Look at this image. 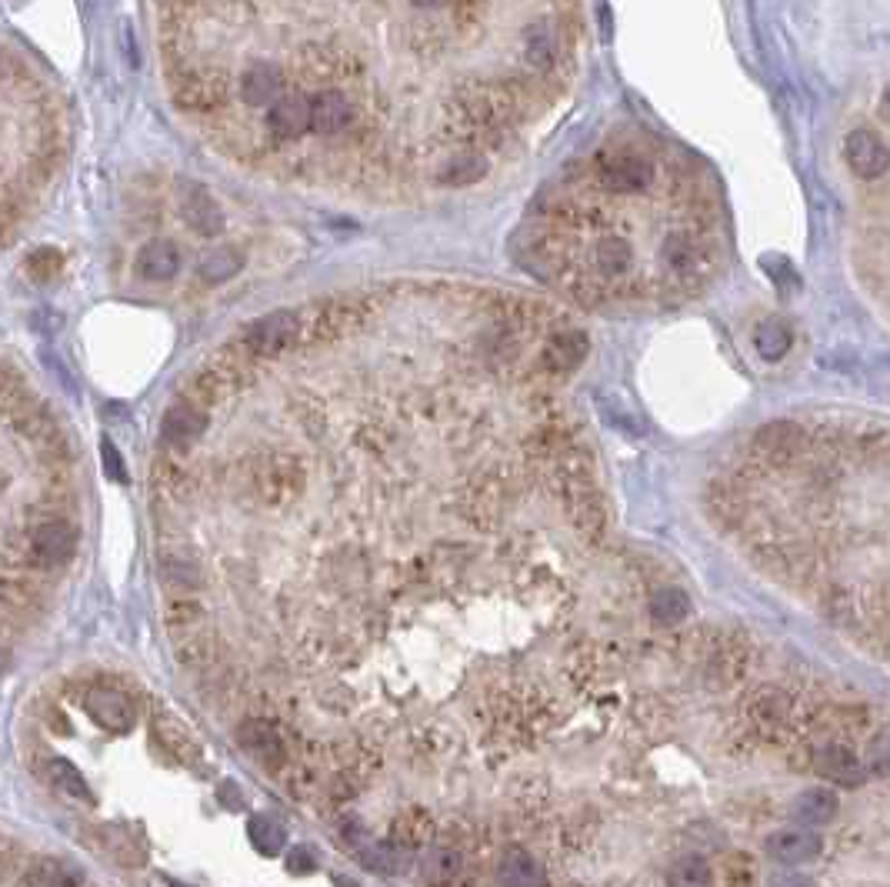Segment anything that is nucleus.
Wrapping results in <instances>:
<instances>
[{
	"label": "nucleus",
	"mask_w": 890,
	"mask_h": 887,
	"mask_svg": "<svg viewBox=\"0 0 890 887\" xmlns=\"http://www.w3.org/2000/svg\"><path fill=\"white\" fill-rule=\"evenodd\" d=\"M244 481L267 507H287L307 487V467L287 451H260L244 461Z\"/></svg>",
	"instance_id": "f257e3e1"
},
{
	"label": "nucleus",
	"mask_w": 890,
	"mask_h": 887,
	"mask_svg": "<svg viewBox=\"0 0 890 887\" xmlns=\"http://www.w3.org/2000/svg\"><path fill=\"white\" fill-rule=\"evenodd\" d=\"M374 314V301L367 294H337L327 297L310 307V314H304V337L300 341L307 344H334L340 337L357 334L360 327L370 321Z\"/></svg>",
	"instance_id": "f03ea898"
},
{
	"label": "nucleus",
	"mask_w": 890,
	"mask_h": 887,
	"mask_svg": "<svg viewBox=\"0 0 890 887\" xmlns=\"http://www.w3.org/2000/svg\"><path fill=\"white\" fill-rule=\"evenodd\" d=\"M304 337V321L294 311H274L267 317H257L254 324L244 327L240 341L257 361H274V357H284L287 351H294Z\"/></svg>",
	"instance_id": "7ed1b4c3"
},
{
	"label": "nucleus",
	"mask_w": 890,
	"mask_h": 887,
	"mask_svg": "<svg viewBox=\"0 0 890 887\" xmlns=\"http://www.w3.org/2000/svg\"><path fill=\"white\" fill-rule=\"evenodd\" d=\"M594 181L610 194H644L654 181V164L634 151H607L594 161Z\"/></svg>",
	"instance_id": "20e7f679"
},
{
	"label": "nucleus",
	"mask_w": 890,
	"mask_h": 887,
	"mask_svg": "<svg viewBox=\"0 0 890 887\" xmlns=\"http://www.w3.org/2000/svg\"><path fill=\"white\" fill-rule=\"evenodd\" d=\"M77 551V531L64 517L30 524V571H54L64 567Z\"/></svg>",
	"instance_id": "39448f33"
},
{
	"label": "nucleus",
	"mask_w": 890,
	"mask_h": 887,
	"mask_svg": "<svg viewBox=\"0 0 890 887\" xmlns=\"http://www.w3.org/2000/svg\"><path fill=\"white\" fill-rule=\"evenodd\" d=\"M660 267L674 284L680 287H694L707 277L710 271V254L704 241L690 234H670L664 247H660Z\"/></svg>",
	"instance_id": "423d86ee"
},
{
	"label": "nucleus",
	"mask_w": 890,
	"mask_h": 887,
	"mask_svg": "<svg viewBox=\"0 0 890 887\" xmlns=\"http://www.w3.org/2000/svg\"><path fill=\"white\" fill-rule=\"evenodd\" d=\"M237 744L244 751L260 761L270 771H280L290 761V744H287V731L270 717H247L244 724L237 727Z\"/></svg>",
	"instance_id": "0eeeda50"
},
{
	"label": "nucleus",
	"mask_w": 890,
	"mask_h": 887,
	"mask_svg": "<svg viewBox=\"0 0 890 887\" xmlns=\"http://www.w3.org/2000/svg\"><path fill=\"white\" fill-rule=\"evenodd\" d=\"M174 101L180 111L210 114L227 101V81L220 71H187L174 84Z\"/></svg>",
	"instance_id": "6e6552de"
},
{
	"label": "nucleus",
	"mask_w": 890,
	"mask_h": 887,
	"mask_svg": "<svg viewBox=\"0 0 890 887\" xmlns=\"http://www.w3.org/2000/svg\"><path fill=\"white\" fill-rule=\"evenodd\" d=\"M810 767L817 777H824L830 784L840 787H860L867 781V771L860 764V757L850 751L844 741H827L810 751Z\"/></svg>",
	"instance_id": "1a4fd4ad"
},
{
	"label": "nucleus",
	"mask_w": 890,
	"mask_h": 887,
	"mask_svg": "<svg viewBox=\"0 0 890 887\" xmlns=\"http://www.w3.org/2000/svg\"><path fill=\"white\" fill-rule=\"evenodd\" d=\"M844 161L857 177L877 181V177H884L890 171V147L880 141V134L867 131V127H857L844 141Z\"/></svg>",
	"instance_id": "9d476101"
},
{
	"label": "nucleus",
	"mask_w": 890,
	"mask_h": 887,
	"mask_svg": "<svg viewBox=\"0 0 890 887\" xmlns=\"http://www.w3.org/2000/svg\"><path fill=\"white\" fill-rule=\"evenodd\" d=\"M790 711H794V701H790V694H784L780 687L774 684H760L757 691H750L744 697V714L754 731L760 734H777L784 731L787 717Z\"/></svg>",
	"instance_id": "9b49d317"
},
{
	"label": "nucleus",
	"mask_w": 890,
	"mask_h": 887,
	"mask_svg": "<svg viewBox=\"0 0 890 887\" xmlns=\"http://www.w3.org/2000/svg\"><path fill=\"white\" fill-rule=\"evenodd\" d=\"M84 711L90 721L104 731H130L134 727V704L117 687H87L84 691Z\"/></svg>",
	"instance_id": "f8f14e48"
},
{
	"label": "nucleus",
	"mask_w": 890,
	"mask_h": 887,
	"mask_svg": "<svg viewBox=\"0 0 890 887\" xmlns=\"http://www.w3.org/2000/svg\"><path fill=\"white\" fill-rule=\"evenodd\" d=\"M257 357L247 351L244 347V341H227V344H220L214 354H210V361H207V367L210 371H214L220 381L227 384V391L234 394V391H244V387H250L257 381Z\"/></svg>",
	"instance_id": "ddd939ff"
},
{
	"label": "nucleus",
	"mask_w": 890,
	"mask_h": 887,
	"mask_svg": "<svg viewBox=\"0 0 890 887\" xmlns=\"http://www.w3.org/2000/svg\"><path fill=\"white\" fill-rule=\"evenodd\" d=\"M587 351H590V341L584 331H577V327H560V331L547 334L544 351H540V367L550 374H567L584 364Z\"/></svg>",
	"instance_id": "4468645a"
},
{
	"label": "nucleus",
	"mask_w": 890,
	"mask_h": 887,
	"mask_svg": "<svg viewBox=\"0 0 890 887\" xmlns=\"http://www.w3.org/2000/svg\"><path fill=\"white\" fill-rule=\"evenodd\" d=\"M350 124H354V104L347 101L344 91L327 87V91H317L310 97V131L314 134L334 137L344 134Z\"/></svg>",
	"instance_id": "2eb2a0df"
},
{
	"label": "nucleus",
	"mask_w": 890,
	"mask_h": 887,
	"mask_svg": "<svg viewBox=\"0 0 890 887\" xmlns=\"http://www.w3.org/2000/svg\"><path fill=\"white\" fill-rule=\"evenodd\" d=\"M267 127L277 141H297L310 131V97L307 94H280L267 107Z\"/></svg>",
	"instance_id": "dca6fc26"
},
{
	"label": "nucleus",
	"mask_w": 890,
	"mask_h": 887,
	"mask_svg": "<svg viewBox=\"0 0 890 887\" xmlns=\"http://www.w3.org/2000/svg\"><path fill=\"white\" fill-rule=\"evenodd\" d=\"M207 431V411L190 401H180L164 414V424H160V434H164V444L174 447V451H187L190 444L197 441L200 434Z\"/></svg>",
	"instance_id": "f3484780"
},
{
	"label": "nucleus",
	"mask_w": 890,
	"mask_h": 887,
	"mask_svg": "<svg viewBox=\"0 0 890 887\" xmlns=\"http://www.w3.org/2000/svg\"><path fill=\"white\" fill-rule=\"evenodd\" d=\"M804 437H807V431H804V427H797L794 421L764 424L754 434V454L764 457V464H784L800 451Z\"/></svg>",
	"instance_id": "a211bd4d"
},
{
	"label": "nucleus",
	"mask_w": 890,
	"mask_h": 887,
	"mask_svg": "<svg viewBox=\"0 0 890 887\" xmlns=\"http://www.w3.org/2000/svg\"><path fill=\"white\" fill-rule=\"evenodd\" d=\"M180 211H184V221L194 227L200 237H214L224 231V211H220V204L200 184H184Z\"/></svg>",
	"instance_id": "6ab92c4d"
},
{
	"label": "nucleus",
	"mask_w": 890,
	"mask_h": 887,
	"mask_svg": "<svg viewBox=\"0 0 890 887\" xmlns=\"http://www.w3.org/2000/svg\"><path fill=\"white\" fill-rule=\"evenodd\" d=\"M437 837V821L427 807H404L390 821V841L407 847V851H420Z\"/></svg>",
	"instance_id": "aec40b11"
},
{
	"label": "nucleus",
	"mask_w": 890,
	"mask_h": 887,
	"mask_svg": "<svg viewBox=\"0 0 890 887\" xmlns=\"http://www.w3.org/2000/svg\"><path fill=\"white\" fill-rule=\"evenodd\" d=\"M150 484H154L157 497H164L170 504H180L197 494V474L174 457H157L154 471H150Z\"/></svg>",
	"instance_id": "412c9836"
},
{
	"label": "nucleus",
	"mask_w": 890,
	"mask_h": 887,
	"mask_svg": "<svg viewBox=\"0 0 890 887\" xmlns=\"http://www.w3.org/2000/svg\"><path fill=\"white\" fill-rule=\"evenodd\" d=\"M284 94V74L274 64L257 61L240 74V97L247 107H270Z\"/></svg>",
	"instance_id": "4be33fe9"
},
{
	"label": "nucleus",
	"mask_w": 890,
	"mask_h": 887,
	"mask_svg": "<svg viewBox=\"0 0 890 887\" xmlns=\"http://www.w3.org/2000/svg\"><path fill=\"white\" fill-rule=\"evenodd\" d=\"M154 734H157V741L164 744V751L174 754L177 761L200 764V744L190 737L184 721L174 717L170 711H164V707H154Z\"/></svg>",
	"instance_id": "5701e85b"
},
{
	"label": "nucleus",
	"mask_w": 890,
	"mask_h": 887,
	"mask_svg": "<svg viewBox=\"0 0 890 887\" xmlns=\"http://www.w3.org/2000/svg\"><path fill=\"white\" fill-rule=\"evenodd\" d=\"M867 724H870V714H867V707H860V704H824L814 717V727H820V731H827V734H837V737L864 734Z\"/></svg>",
	"instance_id": "b1692460"
},
{
	"label": "nucleus",
	"mask_w": 890,
	"mask_h": 887,
	"mask_svg": "<svg viewBox=\"0 0 890 887\" xmlns=\"http://www.w3.org/2000/svg\"><path fill=\"white\" fill-rule=\"evenodd\" d=\"M820 837L810 831H774L767 837V854L777 864H804L810 857H817Z\"/></svg>",
	"instance_id": "393cba45"
},
{
	"label": "nucleus",
	"mask_w": 890,
	"mask_h": 887,
	"mask_svg": "<svg viewBox=\"0 0 890 887\" xmlns=\"http://www.w3.org/2000/svg\"><path fill=\"white\" fill-rule=\"evenodd\" d=\"M134 267L144 281H170L180 271V254L170 241H150L140 247Z\"/></svg>",
	"instance_id": "a878e982"
},
{
	"label": "nucleus",
	"mask_w": 890,
	"mask_h": 887,
	"mask_svg": "<svg viewBox=\"0 0 890 887\" xmlns=\"http://www.w3.org/2000/svg\"><path fill=\"white\" fill-rule=\"evenodd\" d=\"M464 867H467V857L454 844H440L424 857V877L434 884H464L467 881Z\"/></svg>",
	"instance_id": "bb28decb"
},
{
	"label": "nucleus",
	"mask_w": 890,
	"mask_h": 887,
	"mask_svg": "<svg viewBox=\"0 0 890 887\" xmlns=\"http://www.w3.org/2000/svg\"><path fill=\"white\" fill-rule=\"evenodd\" d=\"M497 881L507 887H534V884H544L547 877L524 847H510L497 864Z\"/></svg>",
	"instance_id": "cd10ccee"
},
{
	"label": "nucleus",
	"mask_w": 890,
	"mask_h": 887,
	"mask_svg": "<svg viewBox=\"0 0 890 887\" xmlns=\"http://www.w3.org/2000/svg\"><path fill=\"white\" fill-rule=\"evenodd\" d=\"M217 634L210 631H190L184 637H177V661L190 667V671H204V667L217 664L220 661V651H217Z\"/></svg>",
	"instance_id": "c85d7f7f"
},
{
	"label": "nucleus",
	"mask_w": 890,
	"mask_h": 887,
	"mask_svg": "<svg viewBox=\"0 0 890 887\" xmlns=\"http://www.w3.org/2000/svg\"><path fill=\"white\" fill-rule=\"evenodd\" d=\"M794 817L807 827L830 824L837 817V794L827 791V787H807L794 801Z\"/></svg>",
	"instance_id": "c756f323"
},
{
	"label": "nucleus",
	"mask_w": 890,
	"mask_h": 887,
	"mask_svg": "<svg viewBox=\"0 0 890 887\" xmlns=\"http://www.w3.org/2000/svg\"><path fill=\"white\" fill-rule=\"evenodd\" d=\"M557 51H560V41L550 24L537 21L524 31V61L534 67V71H547V67L557 61Z\"/></svg>",
	"instance_id": "7c9ffc66"
},
{
	"label": "nucleus",
	"mask_w": 890,
	"mask_h": 887,
	"mask_svg": "<svg viewBox=\"0 0 890 887\" xmlns=\"http://www.w3.org/2000/svg\"><path fill=\"white\" fill-rule=\"evenodd\" d=\"M357 857H360V864H364L367 871H377V874H400V871H407L410 851H407V847L394 844V841H390V837H387V841H377V844L357 847Z\"/></svg>",
	"instance_id": "2f4dec72"
},
{
	"label": "nucleus",
	"mask_w": 890,
	"mask_h": 887,
	"mask_svg": "<svg viewBox=\"0 0 890 887\" xmlns=\"http://www.w3.org/2000/svg\"><path fill=\"white\" fill-rule=\"evenodd\" d=\"M647 614H650V621L660 627H677L690 617V601L684 591H677V587H660V591L650 594Z\"/></svg>",
	"instance_id": "473e14b6"
},
{
	"label": "nucleus",
	"mask_w": 890,
	"mask_h": 887,
	"mask_svg": "<svg viewBox=\"0 0 890 887\" xmlns=\"http://www.w3.org/2000/svg\"><path fill=\"white\" fill-rule=\"evenodd\" d=\"M227 394H230L227 384L220 381V377L210 371V367H200V371L190 374L187 381H184V387H180V397H184V401H190V404H197V407H204V411H210L214 404H220Z\"/></svg>",
	"instance_id": "72a5a7b5"
},
{
	"label": "nucleus",
	"mask_w": 890,
	"mask_h": 887,
	"mask_svg": "<svg viewBox=\"0 0 890 887\" xmlns=\"http://www.w3.org/2000/svg\"><path fill=\"white\" fill-rule=\"evenodd\" d=\"M484 174H487L484 154L464 151V154L450 157V161L444 164V171L437 174V181H440V184H447V187H470V184H477Z\"/></svg>",
	"instance_id": "f704fd0d"
},
{
	"label": "nucleus",
	"mask_w": 890,
	"mask_h": 887,
	"mask_svg": "<svg viewBox=\"0 0 890 887\" xmlns=\"http://www.w3.org/2000/svg\"><path fill=\"white\" fill-rule=\"evenodd\" d=\"M244 267V254L237 247H217V251H207L200 257L197 274L204 277L207 284H224L230 277H237V271Z\"/></svg>",
	"instance_id": "c9c22d12"
},
{
	"label": "nucleus",
	"mask_w": 890,
	"mask_h": 887,
	"mask_svg": "<svg viewBox=\"0 0 890 887\" xmlns=\"http://www.w3.org/2000/svg\"><path fill=\"white\" fill-rule=\"evenodd\" d=\"M790 344H794V334H790V327L784 321H777V317L764 321L754 334V347L764 361H780V357L790 351Z\"/></svg>",
	"instance_id": "e433bc0d"
},
{
	"label": "nucleus",
	"mask_w": 890,
	"mask_h": 887,
	"mask_svg": "<svg viewBox=\"0 0 890 887\" xmlns=\"http://www.w3.org/2000/svg\"><path fill=\"white\" fill-rule=\"evenodd\" d=\"M204 607H200L194 597H177V601H170L164 607V624L167 631L174 637H184L190 631H200V624H204Z\"/></svg>",
	"instance_id": "4c0bfd02"
},
{
	"label": "nucleus",
	"mask_w": 890,
	"mask_h": 887,
	"mask_svg": "<svg viewBox=\"0 0 890 887\" xmlns=\"http://www.w3.org/2000/svg\"><path fill=\"white\" fill-rule=\"evenodd\" d=\"M37 604H40V591L27 577H14V574L0 577V607H7V611H30V607Z\"/></svg>",
	"instance_id": "58836bf2"
},
{
	"label": "nucleus",
	"mask_w": 890,
	"mask_h": 887,
	"mask_svg": "<svg viewBox=\"0 0 890 887\" xmlns=\"http://www.w3.org/2000/svg\"><path fill=\"white\" fill-rule=\"evenodd\" d=\"M164 577H167V584L180 587V591H194V587H200V581H204V577H200V567L190 561L184 551L164 554Z\"/></svg>",
	"instance_id": "ea45409f"
},
{
	"label": "nucleus",
	"mask_w": 890,
	"mask_h": 887,
	"mask_svg": "<svg viewBox=\"0 0 890 887\" xmlns=\"http://www.w3.org/2000/svg\"><path fill=\"white\" fill-rule=\"evenodd\" d=\"M47 774H50V781L64 787L70 797H80V801H87V804L94 801L90 791H87V784H84V777H80V771L70 761H64V757H47Z\"/></svg>",
	"instance_id": "a19ab883"
},
{
	"label": "nucleus",
	"mask_w": 890,
	"mask_h": 887,
	"mask_svg": "<svg viewBox=\"0 0 890 887\" xmlns=\"http://www.w3.org/2000/svg\"><path fill=\"white\" fill-rule=\"evenodd\" d=\"M20 884H70V881H80L77 874H67L64 864L57 861H34V864H24V874L17 877Z\"/></svg>",
	"instance_id": "79ce46f5"
},
{
	"label": "nucleus",
	"mask_w": 890,
	"mask_h": 887,
	"mask_svg": "<svg viewBox=\"0 0 890 887\" xmlns=\"http://www.w3.org/2000/svg\"><path fill=\"white\" fill-rule=\"evenodd\" d=\"M247 834H250V841H254V847L260 854H277L280 847H284V831H280V824H274V821H267V817H254V821H250V827H247Z\"/></svg>",
	"instance_id": "37998d69"
},
{
	"label": "nucleus",
	"mask_w": 890,
	"mask_h": 887,
	"mask_svg": "<svg viewBox=\"0 0 890 887\" xmlns=\"http://www.w3.org/2000/svg\"><path fill=\"white\" fill-rule=\"evenodd\" d=\"M60 264H64V257H60V251H54V247H40V251H34L27 257V274L34 277V281H50V277H54L57 271H60Z\"/></svg>",
	"instance_id": "c03bdc74"
},
{
	"label": "nucleus",
	"mask_w": 890,
	"mask_h": 887,
	"mask_svg": "<svg viewBox=\"0 0 890 887\" xmlns=\"http://www.w3.org/2000/svg\"><path fill=\"white\" fill-rule=\"evenodd\" d=\"M707 881H710V867L707 861H700V857H684V861L670 871V884H680V887H697Z\"/></svg>",
	"instance_id": "a18cd8bd"
},
{
	"label": "nucleus",
	"mask_w": 890,
	"mask_h": 887,
	"mask_svg": "<svg viewBox=\"0 0 890 887\" xmlns=\"http://www.w3.org/2000/svg\"><path fill=\"white\" fill-rule=\"evenodd\" d=\"M710 514L720 517V521H737L740 517L737 494L724 491V487H710Z\"/></svg>",
	"instance_id": "49530a36"
},
{
	"label": "nucleus",
	"mask_w": 890,
	"mask_h": 887,
	"mask_svg": "<svg viewBox=\"0 0 890 887\" xmlns=\"http://www.w3.org/2000/svg\"><path fill=\"white\" fill-rule=\"evenodd\" d=\"M724 877L730 884H754V867H750V861L744 854H730Z\"/></svg>",
	"instance_id": "de8ad7c7"
},
{
	"label": "nucleus",
	"mask_w": 890,
	"mask_h": 887,
	"mask_svg": "<svg viewBox=\"0 0 890 887\" xmlns=\"http://www.w3.org/2000/svg\"><path fill=\"white\" fill-rule=\"evenodd\" d=\"M337 827H340V834H344V841H347V844H354V847H357V844L367 837V827H364V821H360L357 814H350V811H347L344 817H340Z\"/></svg>",
	"instance_id": "09e8293b"
},
{
	"label": "nucleus",
	"mask_w": 890,
	"mask_h": 887,
	"mask_svg": "<svg viewBox=\"0 0 890 887\" xmlns=\"http://www.w3.org/2000/svg\"><path fill=\"white\" fill-rule=\"evenodd\" d=\"M104 471L114 477V481H127V471H124V464H120V457H117V447L110 441H104Z\"/></svg>",
	"instance_id": "8fccbe9b"
},
{
	"label": "nucleus",
	"mask_w": 890,
	"mask_h": 887,
	"mask_svg": "<svg viewBox=\"0 0 890 887\" xmlns=\"http://www.w3.org/2000/svg\"><path fill=\"white\" fill-rule=\"evenodd\" d=\"M44 724L47 727H57L60 734L70 731V717L64 714V707H60V704H47L44 707Z\"/></svg>",
	"instance_id": "3c124183"
},
{
	"label": "nucleus",
	"mask_w": 890,
	"mask_h": 887,
	"mask_svg": "<svg viewBox=\"0 0 890 887\" xmlns=\"http://www.w3.org/2000/svg\"><path fill=\"white\" fill-rule=\"evenodd\" d=\"M314 864H317V857L310 847H294V851H290V871H310Z\"/></svg>",
	"instance_id": "603ef678"
},
{
	"label": "nucleus",
	"mask_w": 890,
	"mask_h": 887,
	"mask_svg": "<svg viewBox=\"0 0 890 887\" xmlns=\"http://www.w3.org/2000/svg\"><path fill=\"white\" fill-rule=\"evenodd\" d=\"M884 114H887V121H890V84H887V91H884Z\"/></svg>",
	"instance_id": "864d4df0"
},
{
	"label": "nucleus",
	"mask_w": 890,
	"mask_h": 887,
	"mask_svg": "<svg viewBox=\"0 0 890 887\" xmlns=\"http://www.w3.org/2000/svg\"><path fill=\"white\" fill-rule=\"evenodd\" d=\"M417 7H437V4H444V0H414Z\"/></svg>",
	"instance_id": "5fc2aeb1"
}]
</instances>
